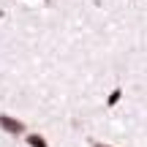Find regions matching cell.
Here are the masks:
<instances>
[{
    "label": "cell",
    "instance_id": "3",
    "mask_svg": "<svg viewBox=\"0 0 147 147\" xmlns=\"http://www.w3.org/2000/svg\"><path fill=\"white\" fill-rule=\"evenodd\" d=\"M120 98H123V90H120V87H117V90H112V93H109V98H106V106H115Z\"/></svg>",
    "mask_w": 147,
    "mask_h": 147
},
{
    "label": "cell",
    "instance_id": "1",
    "mask_svg": "<svg viewBox=\"0 0 147 147\" xmlns=\"http://www.w3.org/2000/svg\"><path fill=\"white\" fill-rule=\"evenodd\" d=\"M0 128H3L5 134H11V136H19V134H27V125L19 120V117H11V115H0Z\"/></svg>",
    "mask_w": 147,
    "mask_h": 147
},
{
    "label": "cell",
    "instance_id": "2",
    "mask_svg": "<svg viewBox=\"0 0 147 147\" xmlns=\"http://www.w3.org/2000/svg\"><path fill=\"white\" fill-rule=\"evenodd\" d=\"M25 142H27V147H49V142L41 136V134H33V131L25 136Z\"/></svg>",
    "mask_w": 147,
    "mask_h": 147
},
{
    "label": "cell",
    "instance_id": "4",
    "mask_svg": "<svg viewBox=\"0 0 147 147\" xmlns=\"http://www.w3.org/2000/svg\"><path fill=\"white\" fill-rule=\"evenodd\" d=\"M93 147H112V144H104V142H93Z\"/></svg>",
    "mask_w": 147,
    "mask_h": 147
},
{
    "label": "cell",
    "instance_id": "5",
    "mask_svg": "<svg viewBox=\"0 0 147 147\" xmlns=\"http://www.w3.org/2000/svg\"><path fill=\"white\" fill-rule=\"evenodd\" d=\"M44 3H49V0H44Z\"/></svg>",
    "mask_w": 147,
    "mask_h": 147
}]
</instances>
